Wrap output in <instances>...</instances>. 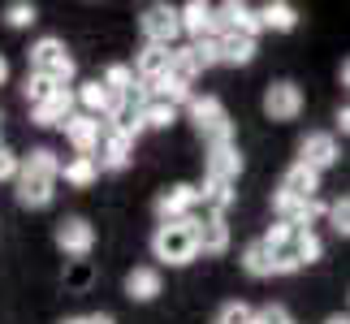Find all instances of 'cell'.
Returning <instances> with one entry per match:
<instances>
[{
    "mask_svg": "<svg viewBox=\"0 0 350 324\" xmlns=\"http://www.w3.org/2000/svg\"><path fill=\"white\" fill-rule=\"evenodd\" d=\"M104 134V121L100 117H87V113H74L70 121H65V139L74 143L78 156H96V143Z\"/></svg>",
    "mask_w": 350,
    "mask_h": 324,
    "instance_id": "obj_16",
    "label": "cell"
},
{
    "mask_svg": "<svg viewBox=\"0 0 350 324\" xmlns=\"http://www.w3.org/2000/svg\"><path fill=\"white\" fill-rule=\"evenodd\" d=\"M152 255L169 268L191 264L199 255L195 251V216H186V221H160L152 234Z\"/></svg>",
    "mask_w": 350,
    "mask_h": 324,
    "instance_id": "obj_2",
    "label": "cell"
},
{
    "mask_svg": "<svg viewBox=\"0 0 350 324\" xmlns=\"http://www.w3.org/2000/svg\"><path fill=\"white\" fill-rule=\"evenodd\" d=\"M57 247L70 255V260H87L91 247H96V229H91L87 216H65V221H57Z\"/></svg>",
    "mask_w": 350,
    "mask_h": 324,
    "instance_id": "obj_7",
    "label": "cell"
},
{
    "mask_svg": "<svg viewBox=\"0 0 350 324\" xmlns=\"http://www.w3.org/2000/svg\"><path fill=\"white\" fill-rule=\"evenodd\" d=\"M195 204H199L195 186L173 182V186H165V191L156 195V216H160V221H186V216L195 212Z\"/></svg>",
    "mask_w": 350,
    "mask_h": 324,
    "instance_id": "obj_10",
    "label": "cell"
},
{
    "mask_svg": "<svg viewBox=\"0 0 350 324\" xmlns=\"http://www.w3.org/2000/svg\"><path fill=\"white\" fill-rule=\"evenodd\" d=\"M61 178L70 182V186H91L100 178V169H96V160L91 156H74V160H61Z\"/></svg>",
    "mask_w": 350,
    "mask_h": 324,
    "instance_id": "obj_26",
    "label": "cell"
},
{
    "mask_svg": "<svg viewBox=\"0 0 350 324\" xmlns=\"http://www.w3.org/2000/svg\"><path fill=\"white\" fill-rule=\"evenodd\" d=\"M139 31H143L147 44H156V48H173V44H178V35H182L178 9H173V5H147V9H143V18H139Z\"/></svg>",
    "mask_w": 350,
    "mask_h": 324,
    "instance_id": "obj_5",
    "label": "cell"
},
{
    "mask_svg": "<svg viewBox=\"0 0 350 324\" xmlns=\"http://www.w3.org/2000/svg\"><path fill=\"white\" fill-rule=\"evenodd\" d=\"M39 22V9L31 5V0H9L5 5V26L9 31H26V26Z\"/></svg>",
    "mask_w": 350,
    "mask_h": 324,
    "instance_id": "obj_29",
    "label": "cell"
},
{
    "mask_svg": "<svg viewBox=\"0 0 350 324\" xmlns=\"http://www.w3.org/2000/svg\"><path fill=\"white\" fill-rule=\"evenodd\" d=\"M199 204H204V208H212V216H225V208H230L234 204V186L230 182H204V186H199Z\"/></svg>",
    "mask_w": 350,
    "mask_h": 324,
    "instance_id": "obj_25",
    "label": "cell"
},
{
    "mask_svg": "<svg viewBox=\"0 0 350 324\" xmlns=\"http://www.w3.org/2000/svg\"><path fill=\"white\" fill-rule=\"evenodd\" d=\"M74 100L83 104V113H87V117H100V121H104V113L113 108V96L104 91V83H100V78H96V83H83V91H78Z\"/></svg>",
    "mask_w": 350,
    "mask_h": 324,
    "instance_id": "obj_24",
    "label": "cell"
},
{
    "mask_svg": "<svg viewBox=\"0 0 350 324\" xmlns=\"http://www.w3.org/2000/svg\"><path fill=\"white\" fill-rule=\"evenodd\" d=\"M178 22L191 39H217V5L208 0H186L178 9Z\"/></svg>",
    "mask_w": 350,
    "mask_h": 324,
    "instance_id": "obj_12",
    "label": "cell"
},
{
    "mask_svg": "<svg viewBox=\"0 0 350 324\" xmlns=\"http://www.w3.org/2000/svg\"><path fill=\"white\" fill-rule=\"evenodd\" d=\"M230 221L225 216H204V221H195V251L199 255H225L230 251Z\"/></svg>",
    "mask_w": 350,
    "mask_h": 324,
    "instance_id": "obj_15",
    "label": "cell"
},
{
    "mask_svg": "<svg viewBox=\"0 0 350 324\" xmlns=\"http://www.w3.org/2000/svg\"><path fill=\"white\" fill-rule=\"evenodd\" d=\"M74 91L70 87H61L57 96H48L44 104H35L31 108V117H35V126H44V130H52V126H65V121L74 117Z\"/></svg>",
    "mask_w": 350,
    "mask_h": 324,
    "instance_id": "obj_17",
    "label": "cell"
},
{
    "mask_svg": "<svg viewBox=\"0 0 350 324\" xmlns=\"http://www.w3.org/2000/svg\"><path fill=\"white\" fill-rule=\"evenodd\" d=\"M130 152H134V143L126 139V134H117V130H109L104 126V134H100V143H96V169H109V173H121L130 165Z\"/></svg>",
    "mask_w": 350,
    "mask_h": 324,
    "instance_id": "obj_11",
    "label": "cell"
},
{
    "mask_svg": "<svg viewBox=\"0 0 350 324\" xmlns=\"http://www.w3.org/2000/svg\"><path fill=\"white\" fill-rule=\"evenodd\" d=\"M299 165L312 169V173L333 169V165H338V139H333L329 130H312V134L299 143Z\"/></svg>",
    "mask_w": 350,
    "mask_h": 324,
    "instance_id": "obj_9",
    "label": "cell"
},
{
    "mask_svg": "<svg viewBox=\"0 0 350 324\" xmlns=\"http://www.w3.org/2000/svg\"><path fill=\"white\" fill-rule=\"evenodd\" d=\"M338 130H342V134H350V104H346L342 113H338Z\"/></svg>",
    "mask_w": 350,
    "mask_h": 324,
    "instance_id": "obj_37",
    "label": "cell"
},
{
    "mask_svg": "<svg viewBox=\"0 0 350 324\" xmlns=\"http://www.w3.org/2000/svg\"><path fill=\"white\" fill-rule=\"evenodd\" d=\"M342 87H346V91H350V57H346V61H342Z\"/></svg>",
    "mask_w": 350,
    "mask_h": 324,
    "instance_id": "obj_38",
    "label": "cell"
},
{
    "mask_svg": "<svg viewBox=\"0 0 350 324\" xmlns=\"http://www.w3.org/2000/svg\"><path fill=\"white\" fill-rule=\"evenodd\" d=\"M299 113H303V91H299V83H290V78L268 83V91H264V117L268 121H294Z\"/></svg>",
    "mask_w": 350,
    "mask_h": 324,
    "instance_id": "obj_6",
    "label": "cell"
},
{
    "mask_svg": "<svg viewBox=\"0 0 350 324\" xmlns=\"http://www.w3.org/2000/svg\"><path fill=\"white\" fill-rule=\"evenodd\" d=\"M87 324H117V320H113L109 312H91V316H87Z\"/></svg>",
    "mask_w": 350,
    "mask_h": 324,
    "instance_id": "obj_36",
    "label": "cell"
},
{
    "mask_svg": "<svg viewBox=\"0 0 350 324\" xmlns=\"http://www.w3.org/2000/svg\"><path fill=\"white\" fill-rule=\"evenodd\" d=\"M329 221H333V229H338L342 238H350V199H338V204L329 208Z\"/></svg>",
    "mask_w": 350,
    "mask_h": 324,
    "instance_id": "obj_33",
    "label": "cell"
},
{
    "mask_svg": "<svg viewBox=\"0 0 350 324\" xmlns=\"http://www.w3.org/2000/svg\"><path fill=\"white\" fill-rule=\"evenodd\" d=\"M173 121H178V108L156 100V96H147V104H143V126L147 130H169Z\"/></svg>",
    "mask_w": 350,
    "mask_h": 324,
    "instance_id": "obj_28",
    "label": "cell"
},
{
    "mask_svg": "<svg viewBox=\"0 0 350 324\" xmlns=\"http://www.w3.org/2000/svg\"><path fill=\"white\" fill-rule=\"evenodd\" d=\"M169 65H173V48H156V44H147L130 70H134V78H139V87L152 91L160 78H169Z\"/></svg>",
    "mask_w": 350,
    "mask_h": 324,
    "instance_id": "obj_14",
    "label": "cell"
},
{
    "mask_svg": "<svg viewBox=\"0 0 350 324\" xmlns=\"http://www.w3.org/2000/svg\"><path fill=\"white\" fill-rule=\"evenodd\" d=\"M217 52H221V65H251L255 52H260V44L247 35H217Z\"/></svg>",
    "mask_w": 350,
    "mask_h": 324,
    "instance_id": "obj_21",
    "label": "cell"
},
{
    "mask_svg": "<svg viewBox=\"0 0 350 324\" xmlns=\"http://www.w3.org/2000/svg\"><path fill=\"white\" fill-rule=\"evenodd\" d=\"M325 324H350V316H329Z\"/></svg>",
    "mask_w": 350,
    "mask_h": 324,
    "instance_id": "obj_41",
    "label": "cell"
},
{
    "mask_svg": "<svg viewBox=\"0 0 350 324\" xmlns=\"http://www.w3.org/2000/svg\"><path fill=\"white\" fill-rule=\"evenodd\" d=\"M191 121L199 130V139H204L208 147H221V143H234V121L230 113H225V104L217 96H191Z\"/></svg>",
    "mask_w": 350,
    "mask_h": 324,
    "instance_id": "obj_4",
    "label": "cell"
},
{
    "mask_svg": "<svg viewBox=\"0 0 350 324\" xmlns=\"http://www.w3.org/2000/svg\"><path fill=\"white\" fill-rule=\"evenodd\" d=\"M320 255H325V242H320L312 229H303V234H299V260H303V268H307V264H316Z\"/></svg>",
    "mask_w": 350,
    "mask_h": 324,
    "instance_id": "obj_32",
    "label": "cell"
},
{
    "mask_svg": "<svg viewBox=\"0 0 350 324\" xmlns=\"http://www.w3.org/2000/svg\"><path fill=\"white\" fill-rule=\"evenodd\" d=\"M182 57H186V65H191V70H195V78L204 74V70H212V65H221L217 39H195L191 48H182Z\"/></svg>",
    "mask_w": 350,
    "mask_h": 324,
    "instance_id": "obj_23",
    "label": "cell"
},
{
    "mask_svg": "<svg viewBox=\"0 0 350 324\" xmlns=\"http://www.w3.org/2000/svg\"><path fill=\"white\" fill-rule=\"evenodd\" d=\"M217 324H255V307L251 303H225L217 312Z\"/></svg>",
    "mask_w": 350,
    "mask_h": 324,
    "instance_id": "obj_30",
    "label": "cell"
},
{
    "mask_svg": "<svg viewBox=\"0 0 350 324\" xmlns=\"http://www.w3.org/2000/svg\"><path fill=\"white\" fill-rule=\"evenodd\" d=\"M255 13H260L264 31H277V35H290L294 26H299V9H294L290 0H268V5H260Z\"/></svg>",
    "mask_w": 350,
    "mask_h": 324,
    "instance_id": "obj_20",
    "label": "cell"
},
{
    "mask_svg": "<svg viewBox=\"0 0 350 324\" xmlns=\"http://www.w3.org/2000/svg\"><path fill=\"white\" fill-rule=\"evenodd\" d=\"M61 324H87V316H65Z\"/></svg>",
    "mask_w": 350,
    "mask_h": 324,
    "instance_id": "obj_40",
    "label": "cell"
},
{
    "mask_svg": "<svg viewBox=\"0 0 350 324\" xmlns=\"http://www.w3.org/2000/svg\"><path fill=\"white\" fill-rule=\"evenodd\" d=\"M57 178H61V160L57 152H48V147H31V156H22L18 165V178H13V186H18V204L22 208H48L52 195H57Z\"/></svg>",
    "mask_w": 350,
    "mask_h": 324,
    "instance_id": "obj_1",
    "label": "cell"
},
{
    "mask_svg": "<svg viewBox=\"0 0 350 324\" xmlns=\"http://www.w3.org/2000/svg\"><path fill=\"white\" fill-rule=\"evenodd\" d=\"M255 324H290V312L281 303H268V307H255Z\"/></svg>",
    "mask_w": 350,
    "mask_h": 324,
    "instance_id": "obj_34",
    "label": "cell"
},
{
    "mask_svg": "<svg viewBox=\"0 0 350 324\" xmlns=\"http://www.w3.org/2000/svg\"><path fill=\"white\" fill-rule=\"evenodd\" d=\"M5 78H9V61L0 57V87H5Z\"/></svg>",
    "mask_w": 350,
    "mask_h": 324,
    "instance_id": "obj_39",
    "label": "cell"
},
{
    "mask_svg": "<svg viewBox=\"0 0 350 324\" xmlns=\"http://www.w3.org/2000/svg\"><path fill=\"white\" fill-rule=\"evenodd\" d=\"M31 74L35 78H48L52 87L74 83L78 65L70 57V48H65V39H57V35H44V39H39V44L31 48Z\"/></svg>",
    "mask_w": 350,
    "mask_h": 324,
    "instance_id": "obj_3",
    "label": "cell"
},
{
    "mask_svg": "<svg viewBox=\"0 0 350 324\" xmlns=\"http://www.w3.org/2000/svg\"><path fill=\"white\" fill-rule=\"evenodd\" d=\"M100 83H104V91H109V96L117 100V96H130V91L139 87V78H134V70H130V65H109Z\"/></svg>",
    "mask_w": 350,
    "mask_h": 324,
    "instance_id": "obj_27",
    "label": "cell"
},
{
    "mask_svg": "<svg viewBox=\"0 0 350 324\" xmlns=\"http://www.w3.org/2000/svg\"><path fill=\"white\" fill-rule=\"evenodd\" d=\"M242 173V152L234 143H221V147H208V178L212 182H238Z\"/></svg>",
    "mask_w": 350,
    "mask_h": 324,
    "instance_id": "obj_18",
    "label": "cell"
},
{
    "mask_svg": "<svg viewBox=\"0 0 350 324\" xmlns=\"http://www.w3.org/2000/svg\"><path fill=\"white\" fill-rule=\"evenodd\" d=\"M242 268H247V277H273V251H268L264 238L242 247Z\"/></svg>",
    "mask_w": 350,
    "mask_h": 324,
    "instance_id": "obj_22",
    "label": "cell"
},
{
    "mask_svg": "<svg viewBox=\"0 0 350 324\" xmlns=\"http://www.w3.org/2000/svg\"><path fill=\"white\" fill-rule=\"evenodd\" d=\"M273 195H286V199H294V204H307V199H320V173H312V169H303L299 160L281 173V186Z\"/></svg>",
    "mask_w": 350,
    "mask_h": 324,
    "instance_id": "obj_13",
    "label": "cell"
},
{
    "mask_svg": "<svg viewBox=\"0 0 350 324\" xmlns=\"http://www.w3.org/2000/svg\"><path fill=\"white\" fill-rule=\"evenodd\" d=\"M18 165H22V160H18V156H13V152H9V147H5V143H0V182H9V178H18Z\"/></svg>",
    "mask_w": 350,
    "mask_h": 324,
    "instance_id": "obj_35",
    "label": "cell"
},
{
    "mask_svg": "<svg viewBox=\"0 0 350 324\" xmlns=\"http://www.w3.org/2000/svg\"><path fill=\"white\" fill-rule=\"evenodd\" d=\"M22 91H26V100H31V108H35V104H44L48 96H57L61 87H52L48 78H35V74H26V87H22Z\"/></svg>",
    "mask_w": 350,
    "mask_h": 324,
    "instance_id": "obj_31",
    "label": "cell"
},
{
    "mask_svg": "<svg viewBox=\"0 0 350 324\" xmlns=\"http://www.w3.org/2000/svg\"><path fill=\"white\" fill-rule=\"evenodd\" d=\"M160 268H152V264H143V268H130L126 273V299L130 303H152L156 294H160Z\"/></svg>",
    "mask_w": 350,
    "mask_h": 324,
    "instance_id": "obj_19",
    "label": "cell"
},
{
    "mask_svg": "<svg viewBox=\"0 0 350 324\" xmlns=\"http://www.w3.org/2000/svg\"><path fill=\"white\" fill-rule=\"evenodd\" d=\"M247 35V39H260V13L255 5H242V0H230V5H217V35Z\"/></svg>",
    "mask_w": 350,
    "mask_h": 324,
    "instance_id": "obj_8",
    "label": "cell"
}]
</instances>
